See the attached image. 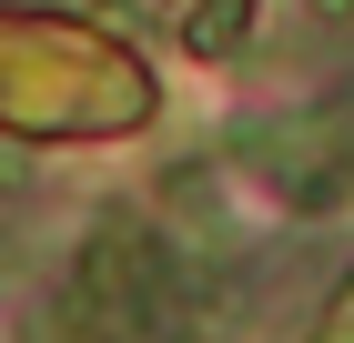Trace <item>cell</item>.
<instances>
[{"label":"cell","mask_w":354,"mask_h":343,"mask_svg":"<svg viewBox=\"0 0 354 343\" xmlns=\"http://www.w3.org/2000/svg\"><path fill=\"white\" fill-rule=\"evenodd\" d=\"M314 10H324V21H354V0H314Z\"/></svg>","instance_id":"obj_2"},{"label":"cell","mask_w":354,"mask_h":343,"mask_svg":"<svg viewBox=\"0 0 354 343\" xmlns=\"http://www.w3.org/2000/svg\"><path fill=\"white\" fill-rule=\"evenodd\" d=\"M233 161L263 172L283 202L304 212H334L354 192V121L344 111H283V121H243L233 132Z\"/></svg>","instance_id":"obj_1"}]
</instances>
